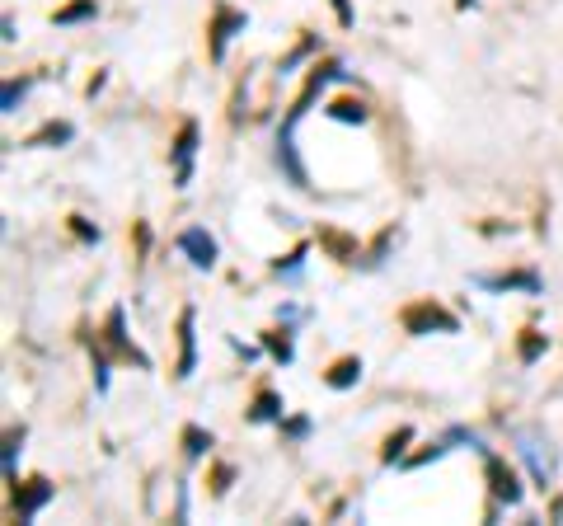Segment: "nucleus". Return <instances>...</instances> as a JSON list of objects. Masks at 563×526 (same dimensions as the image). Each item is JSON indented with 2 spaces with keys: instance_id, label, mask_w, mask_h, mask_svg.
<instances>
[{
  "instance_id": "1",
  "label": "nucleus",
  "mask_w": 563,
  "mask_h": 526,
  "mask_svg": "<svg viewBox=\"0 0 563 526\" xmlns=\"http://www.w3.org/2000/svg\"><path fill=\"white\" fill-rule=\"evenodd\" d=\"M512 442H517L521 461H526V470H531V480L540 484V489H549L554 484V447H549V437L540 433V428H512Z\"/></svg>"
},
{
  "instance_id": "2",
  "label": "nucleus",
  "mask_w": 563,
  "mask_h": 526,
  "mask_svg": "<svg viewBox=\"0 0 563 526\" xmlns=\"http://www.w3.org/2000/svg\"><path fill=\"white\" fill-rule=\"evenodd\" d=\"M334 80H348L343 62H324V66H315V71H310V80H305V90L296 94V104L287 109V118H282V123H287V127H301V118H305L310 109H315V104H320L324 90H329Z\"/></svg>"
},
{
  "instance_id": "3",
  "label": "nucleus",
  "mask_w": 563,
  "mask_h": 526,
  "mask_svg": "<svg viewBox=\"0 0 563 526\" xmlns=\"http://www.w3.org/2000/svg\"><path fill=\"white\" fill-rule=\"evenodd\" d=\"M244 29H249V15L221 0V5L212 10V24H207V57H212V62H226L230 38H235V33H244Z\"/></svg>"
},
{
  "instance_id": "4",
  "label": "nucleus",
  "mask_w": 563,
  "mask_h": 526,
  "mask_svg": "<svg viewBox=\"0 0 563 526\" xmlns=\"http://www.w3.org/2000/svg\"><path fill=\"white\" fill-rule=\"evenodd\" d=\"M484 475H488V494H493V503H498V508H521L526 489H521V475L503 461V456H493V451H488V456H484Z\"/></svg>"
},
{
  "instance_id": "5",
  "label": "nucleus",
  "mask_w": 563,
  "mask_h": 526,
  "mask_svg": "<svg viewBox=\"0 0 563 526\" xmlns=\"http://www.w3.org/2000/svg\"><path fill=\"white\" fill-rule=\"evenodd\" d=\"M404 329L409 334H460V320L451 315L446 306H437V301H413L409 310H404Z\"/></svg>"
},
{
  "instance_id": "6",
  "label": "nucleus",
  "mask_w": 563,
  "mask_h": 526,
  "mask_svg": "<svg viewBox=\"0 0 563 526\" xmlns=\"http://www.w3.org/2000/svg\"><path fill=\"white\" fill-rule=\"evenodd\" d=\"M99 339L108 343V353H113V357H122V362H137L141 372H151V357L141 353L137 343H132V334H127V310H122V306L108 310V325H104V334H99Z\"/></svg>"
},
{
  "instance_id": "7",
  "label": "nucleus",
  "mask_w": 563,
  "mask_h": 526,
  "mask_svg": "<svg viewBox=\"0 0 563 526\" xmlns=\"http://www.w3.org/2000/svg\"><path fill=\"white\" fill-rule=\"evenodd\" d=\"M470 282L479 287V292H493V296H503V292L540 296V292H545V278H540L535 268H517V273H474Z\"/></svg>"
},
{
  "instance_id": "8",
  "label": "nucleus",
  "mask_w": 563,
  "mask_h": 526,
  "mask_svg": "<svg viewBox=\"0 0 563 526\" xmlns=\"http://www.w3.org/2000/svg\"><path fill=\"white\" fill-rule=\"evenodd\" d=\"M198 141H202V127L188 118L179 127V137L169 146V165H174V188H188L193 184V160H198Z\"/></svg>"
},
{
  "instance_id": "9",
  "label": "nucleus",
  "mask_w": 563,
  "mask_h": 526,
  "mask_svg": "<svg viewBox=\"0 0 563 526\" xmlns=\"http://www.w3.org/2000/svg\"><path fill=\"white\" fill-rule=\"evenodd\" d=\"M52 494H57V484L52 480H29V484H10V503H15V517L19 522H33L38 512L52 503Z\"/></svg>"
},
{
  "instance_id": "10",
  "label": "nucleus",
  "mask_w": 563,
  "mask_h": 526,
  "mask_svg": "<svg viewBox=\"0 0 563 526\" xmlns=\"http://www.w3.org/2000/svg\"><path fill=\"white\" fill-rule=\"evenodd\" d=\"M277 170L287 174L291 188H310V170H305L301 151H296V127H277Z\"/></svg>"
},
{
  "instance_id": "11",
  "label": "nucleus",
  "mask_w": 563,
  "mask_h": 526,
  "mask_svg": "<svg viewBox=\"0 0 563 526\" xmlns=\"http://www.w3.org/2000/svg\"><path fill=\"white\" fill-rule=\"evenodd\" d=\"M174 245H179V254H188V263H193V268H202V273H212L216 259H221L216 240H212L207 231H202V226H188V231H183L179 240H174Z\"/></svg>"
},
{
  "instance_id": "12",
  "label": "nucleus",
  "mask_w": 563,
  "mask_h": 526,
  "mask_svg": "<svg viewBox=\"0 0 563 526\" xmlns=\"http://www.w3.org/2000/svg\"><path fill=\"white\" fill-rule=\"evenodd\" d=\"M193 372H198V310L188 306L179 315V367H174V376L188 381Z\"/></svg>"
},
{
  "instance_id": "13",
  "label": "nucleus",
  "mask_w": 563,
  "mask_h": 526,
  "mask_svg": "<svg viewBox=\"0 0 563 526\" xmlns=\"http://www.w3.org/2000/svg\"><path fill=\"white\" fill-rule=\"evenodd\" d=\"M362 381V357H338L334 367L324 372V386L329 390H352Z\"/></svg>"
},
{
  "instance_id": "14",
  "label": "nucleus",
  "mask_w": 563,
  "mask_h": 526,
  "mask_svg": "<svg viewBox=\"0 0 563 526\" xmlns=\"http://www.w3.org/2000/svg\"><path fill=\"white\" fill-rule=\"evenodd\" d=\"M90 19H99V0H71V5H61L52 15V24L57 29H76V24H90Z\"/></svg>"
},
{
  "instance_id": "15",
  "label": "nucleus",
  "mask_w": 563,
  "mask_h": 526,
  "mask_svg": "<svg viewBox=\"0 0 563 526\" xmlns=\"http://www.w3.org/2000/svg\"><path fill=\"white\" fill-rule=\"evenodd\" d=\"M244 418H249V423H282V395H277V390H259Z\"/></svg>"
},
{
  "instance_id": "16",
  "label": "nucleus",
  "mask_w": 563,
  "mask_h": 526,
  "mask_svg": "<svg viewBox=\"0 0 563 526\" xmlns=\"http://www.w3.org/2000/svg\"><path fill=\"white\" fill-rule=\"evenodd\" d=\"M263 348H268V353H273V362H282V367H291V362H296L291 329H268V334H263Z\"/></svg>"
},
{
  "instance_id": "17",
  "label": "nucleus",
  "mask_w": 563,
  "mask_h": 526,
  "mask_svg": "<svg viewBox=\"0 0 563 526\" xmlns=\"http://www.w3.org/2000/svg\"><path fill=\"white\" fill-rule=\"evenodd\" d=\"M212 447H216V442H212V433H207V428H198V423H188V428H183V456H188V461H202Z\"/></svg>"
},
{
  "instance_id": "18",
  "label": "nucleus",
  "mask_w": 563,
  "mask_h": 526,
  "mask_svg": "<svg viewBox=\"0 0 563 526\" xmlns=\"http://www.w3.org/2000/svg\"><path fill=\"white\" fill-rule=\"evenodd\" d=\"M305 259H310V249H291V254H287V259H277L273 263V273H277V278H282V282H291V287H296V282H301L305 278Z\"/></svg>"
},
{
  "instance_id": "19",
  "label": "nucleus",
  "mask_w": 563,
  "mask_h": 526,
  "mask_svg": "<svg viewBox=\"0 0 563 526\" xmlns=\"http://www.w3.org/2000/svg\"><path fill=\"white\" fill-rule=\"evenodd\" d=\"M324 113H329L334 123H357V127H362L366 118H371V113H366V104H362V99H334V104H329V109H324Z\"/></svg>"
},
{
  "instance_id": "20",
  "label": "nucleus",
  "mask_w": 563,
  "mask_h": 526,
  "mask_svg": "<svg viewBox=\"0 0 563 526\" xmlns=\"http://www.w3.org/2000/svg\"><path fill=\"white\" fill-rule=\"evenodd\" d=\"M315 52H320V38H315V33H305L301 43L291 47L287 57H282V66H277V71H282V76H291V71H296V66L305 62V57H315Z\"/></svg>"
},
{
  "instance_id": "21",
  "label": "nucleus",
  "mask_w": 563,
  "mask_h": 526,
  "mask_svg": "<svg viewBox=\"0 0 563 526\" xmlns=\"http://www.w3.org/2000/svg\"><path fill=\"white\" fill-rule=\"evenodd\" d=\"M76 137V127L71 123H47V127H38L29 137V146H66V141Z\"/></svg>"
},
{
  "instance_id": "22",
  "label": "nucleus",
  "mask_w": 563,
  "mask_h": 526,
  "mask_svg": "<svg viewBox=\"0 0 563 526\" xmlns=\"http://www.w3.org/2000/svg\"><path fill=\"white\" fill-rule=\"evenodd\" d=\"M33 90V76H19V80H5V94H0V113H15L24 104V94Z\"/></svg>"
},
{
  "instance_id": "23",
  "label": "nucleus",
  "mask_w": 563,
  "mask_h": 526,
  "mask_svg": "<svg viewBox=\"0 0 563 526\" xmlns=\"http://www.w3.org/2000/svg\"><path fill=\"white\" fill-rule=\"evenodd\" d=\"M545 348H549V339L545 334H535V329H526V334H521V367H531V362H540V357H545Z\"/></svg>"
},
{
  "instance_id": "24",
  "label": "nucleus",
  "mask_w": 563,
  "mask_h": 526,
  "mask_svg": "<svg viewBox=\"0 0 563 526\" xmlns=\"http://www.w3.org/2000/svg\"><path fill=\"white\" fill-rule=\"evenodd\" d=\"M277 428H282V442H305V437L315 433V423H310V418L305 414H282V423H277Z\"/></svg>"
},
{
  "instance_id": "25",
  "label": "nucleus",
  "mask_w": 563,
  "mask_h": 526,
  "mask_svg": "<svg viewBox=\"0 0 563 526\" xmlns=\"http://www.w3.org/2000/svg\"><path fill=\"white\" fill-rule=\"evenodd\" d=\"M19 451H24V428H10V433H5V480H10V484L19 480V475H15Z\"/></svg>"
},
{
  "instance_id": "26",
  "label": "nucleus",
  "mask_w": 563,
  "mask_h": 526,
  "mask_svg": "<svg viewBox=\"0 0 563 526\" xmlns=\"http://www.w3.org/2000/svg\"><path fill=\"white\" fill-rule=\"evenodd\" d=\"M395 240H399V231H385L381 240H376V245L366 249V254H362V259H357V263H362V268H381V263H385V254H390V245H395Z\"/></svg>"
},
{
  "instance_id": "27",
  "label": "nucleus",
  "mask_w": 563,
  "mask_h": 526,
  "mask_svg": "<svg viewBox=\"0 0 563 526\" xmlns=\"http://www.w3.org/2000/svg\"><path fill=\"white\" fill-rule=\"evenodd\" d=\"M413 442V428H399L390 442H385V451H381V465H395V461H404V447Z\"/></svg>"
},
{
  "instance_id": "28",
  "label": "nucleus",
  "mask_w": 563,
  "mask_h": 526,
  "mask_svg": "<svg viewBox=\"0 0 563 526\" xmlns=\"http://www.w3.org/2000/svg\"><path fill=\"white\" fill-rule=\"evenodd\" d=\"M71 235H76V240H85V245H99V226H90L85 217H71Z\"/></svg>"
},
{
  "instance_id": "29",
  "label": "nucleus",
  "mask_w": 563,
  "mask_h": 526,
  "mask_svg": "<svg viewBox=\"0 0 563 526\" xmlns=\"http://www.w3.org/2000/svg\"><path fill=\"white\" fill-rule=\"evenodd\" d=\"M329 5H334V15H338V24H343V29H352V24H357V15H352V0H329Z\"/></svg>"
},
{
  "instance_id": "30",
  "label": "nucleus",
  "mask_w": 563,
  "mask_h": 526,
  "mask_svg": "<svg viewBox=\"0 0 563 526\" xmlns=\"http://www.w3.org/2000/svg\"><path fill=\"white\" fill-rule=\"evenodd\" d=\"M226 489H230V470H226V465H221V470H216V484H212V494H216V498H226Z\"/></svg>"
},
{
  "instance_id": "31",
  "label": "nucleus",
  "mask_w": 563,
  "mask_h": 526,
  "mask_svg": "<svg viewBox=\"0 0 563 526\" xmlns=\"http://www.w3.org/2000/svg\"><path fill=\"white\" fill-rule=\"evenodd\" d=\"M230 348H235V353H240L244 362H254V357H259V348H254V343H240V339H230Z\"/></svg>"
},
{
  "instance_id": "32",
  "label": "nucleus",
  "mask_w": 563,
  "mask_h": 526,
  "mask_svg": "<svg viewBox=\"0 0 563 526\" xmlns=\"http://www.w3.org/2000/svg\"><path fill=\"white\" fill-rule=\"evenodd\" d=\"M456 5H460V10H470V5H474V0H456Z\"/></svg>"
}]
</instances>
